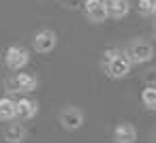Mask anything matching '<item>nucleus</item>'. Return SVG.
<instances>
[{"label": "nucleus", "instance_id": "1", "mask_svg": "<svg viewBox=\"0 0 156 143\" xmlns=\"http://www.w3.org/2000/svg\"><path fill=\"white\" fill-rule=\"evenodd\" d=\"M103 68L111 79H124L133 71V62L124 49H107L103 54Z\"/></svg>", "mask_w": 156, "mask_h": 143}, {"label": "nucleus", "instance_id": "2", "mask_svg": "<svg viewBox=\"0 0 156 143\" xmlns=\"http://www.w3.org/2000/svg\"><path fill=\"white\" fill-rule=\"evenodd\" d=\"M124 51H126V56L130 58L133 66H135V64H145V62H150V60L154 58V47H152V43L145 41V39H133V41L126 45Z\"/></svg>", "mask_w": 156, "mask_h": 143}, {"label": "nucleus", "instance_id": "3", "mask_svg": "<svg viewBox=\"0 0 156 143\" xmlns=\"http://www.w3.org/2000/svg\"><path fill=\"white\" fill-rule=\"evenodd\" d=\"M39 88V79L32 75V73H22V71H15L13 77L7 79V90L13 92V94H30Z\"/></svg>", "mask_w": 156, "mask_h": 143}, {"label": "nucleus", "instance_id": "4", "mask_svg": "<svg viewBox=\"0 0 156 143\" xmlns=\"http://www.w3.org/2000/svg\"><path fill=\"white\" fill-rule=\"evenodd\" d=\"M58 122H60V126H62L64 130L75 132V130H79V128L83 126L86 115H83V111H81L79 107H75V105H66V107L60 109V113H58Z\"/></svg>", "mask_w": 156, "mask_h": 143}, {"label": "nucleus", "instance_id": "5", "mask_svg": "<svg viewBox=\"0 0 156 143\" xmlns=\"http://www.w3.org/2000/svg\"><path fill=\"white\" fill-rule=\"evenodd\" d=\"M5 64L9 71H22L28 62H30V51L22 45H11L5 49Z\"/></svg>", "mask_w": 156, "mask_h": 143}, {"label": "nucleus", "instance_id": "6", "mask_svg": "<svg viewBox=\"0 0 156 143\" xmlns=\"http://www.w3.org/2000/svg\"><path fill=\"white\" fill-rule=\"evenodd\" d=\"M56 45H58V34L49 28H43V30L34 32V37H32V47L37 54H49L56 49Z\"/></svg>", "mask_w": 156, "mask_h": 143}, {"label": "nucleus", "instance_id": "7", "mask_svg": "<svg viewBox=\"0 0 156 143\" xmlns=\"http://www.w3.org/2000/svg\"><path fill=\"white\" fill-rule=\"evenodd\" d=\"M83 15L90 24H103L109 19L105 0H83Z\"/></svg>", "mask_w": 156, "mask_h": 143}, {"label": "nucleus", "instance_id": "8", "mask_svg": "<svg viewBox=\"0 0 156 143\" xmlns=\"http://www.w3.org/2000/svg\"><path fill=\"white\" fill-rule=\"evenodd\" d=\"M37 113H39V103L34 98L22 96L20 100H15V120L28 122V120L37 117Z\"/></svg>", "mask_w": 156, "mask_h": 143}, {"label": "nucleus", "instance_id": "9", "mask_svg": "<svg viewBox=\"0 0 156 143\" xmlns=\"http://www.w3.org/2000/svg\"><path fill=\"white\" fill-rule=\"evenodd\" d=\"M113 143H135L137 141V128L130 122H120L113 128Z\"/></svg>", "mask_w": 156, "mask_h": 143}, {"label": "nucleus", "instance_id": "10", "mask_svg": "<svg viewBox=\"0 0 156 143\" xmlns=\"http://www.w3.org/2000/svg\"><path fill=\"white\" fill-rule=\"evenodd\" d=\"M105 2H107V15L111 19H124L130 13L128 0H105Z\"/></svg>", "mask_w": 156, "mask_h": 143}, {"label": "nucleus", "instance_id": "11", "mask_svg": "<svg viewBox=\"0 0 156 143\" xmlns=\"http://www.w3.org/2000/svg\"><path fill=\"white\" fill-rule=\"evenodd\" d=\"M26 126L24 124H20V122H15L13 120V124H9L7 128H5V141L7 143H24L26 141Z\"/></svg>", "mask_w": 156, "mask_h": 143}, {"label": "nucleus", "instance_id": "12", "mask_svg": "<svg viewBox=\"0 0 156 143\" xmlns=\"http://www.w3.org/2000/svg\"><path fill=\"white\" fill-rule=\"evenodd\" d=\"M0 120H5V122L15 120V98H11V96L0 98Z\"/></svg>", "mask_w": 156, "mask_h": 143}, {"label": "nucleus", "instance_id": "13", "mask_svg": "<svg viewBox=\"0 0 156 143\" xmlns=\"http://www.w3.org/2000/svg\"><path fill=\"white\" fill-rule=\"evenodd\" d=\"M141 103H143V107H145L147 111H154V109H156V88H154L152 83L141 90Z\"/></svg>", "mask_w": 156, "mask_h": 143}, {"label": "nucleus", "instance_id": "14", "mask_svg": "<svg viewBox=\"0 0 156 143\" xmlns=\"http://www.w3.org/2000/svg\"><path fill=\"white\" fill-rule=\"evenodd\" d=\"M137 11L143 17H154L156 15V0H139Z\"/></svg>", "mask_w": 156, "mask_h": 143}, {"label": "nucleus", "instance_id": "15", "mask_svg": "<svg viewBox=\"0 0 156 143\" xmlns=\"http://www.w3.org/2000/svg\"><path fill=\"white\" fill-rule=\"evenodd\" d=\"M0 122H2V120H0Z\"/></svg>", "mask_w": 156, "mask_h": 143}]
</instances>
